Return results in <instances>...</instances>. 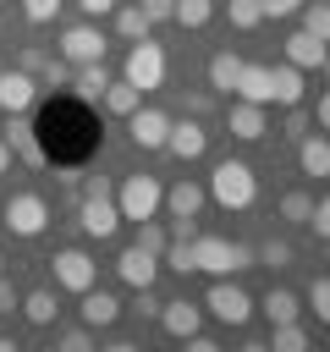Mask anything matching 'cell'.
<instances>
[{"instance_id": "7402d4cb", "label": "cell", "mask_w": 330, "mask_h": 352, "mask_svg": "<svg viewBox=\"0 0 330 352\" xmlns=\"http://www.w3.org/2000/svg\"><path fill=\"white\" fill-rule=\"evenodd\" d=\"M104 88H110L104 60H94V66H77V72H72V94H77L82 104H99V99H104Z\"/></svg>"}, {"instance_id": "ee69618b", "label": "cell", "mask_w": 330, "mask_h": 352, "mask_svg": "<svg viewBox=\"0 0 330 352\" xmlns=\"http://www.w3.org/2000/svg\"><path fill=\"white\" fill-rule=\"evenodd\" d=\"M198 236V220H170V242H192Z\"/></svg>"}, {"instance_id": "30bf717a", "label": "cell", "mask_w": 330, "mask_h": 352, "mask_svg": "<svg viewBox=\"0 0 330 352\" xmlns=\"http://www.w3.org/2000/svg\"><path fill=\"white\" fill-rule=\"evenodd\" d=\"M126 138H132L138 148H165V138H170V116L154 110V104H138V110L126 116Z\"/></svg>"}, {"instance_id": "f907efd6", "label": "cell", "mask_w": 330, "mask_h": 352, "mask_svg": "<svg viewBox=\"0 0 330 352\" xmlns=\"http://www.w3.org/2000/svg\"><path fill=\"white\" fill-rule=\"evenodd\" d=\"M0 352H16V336H0Z\"/></svg>"}, {"instance_id": "d4e9b609", "label": "cell", "mask_w": 330, "mask_h": 352, "mask_svg": "<svg viewBox=\"0 0 330 352\" xmlns=\"http://www.w3.org/2000/svg\"><path fill=\"white\" fill-rule=\"evenodd\" d=\"M236 99H253V104H270V66H242V77H236Z\"/></svg>"}, {"instance_id": "3957f363", "label": "cell", "mask_w": 330, "mask_h": 352, "mask_svg": "<svg viewBox=\"0 0 330 352\" xmlns=\"http://www.w3.org/2000/svg\"><path fill=\"white\" fill-rule=\"evenodd\" d=\"M165 204V187L148 176V170H132V176H121V187H116V209H121V220H154V209Z\"/></svg>"}, {"instance_id": "9c48e42d", "label": "cell", "mask_w": 330, "mask_h": 352, "mask_svg": "<svg viewBox=\"0 0 330 352\" xmlns=\"http://www.w3.org/2000/svg\"><path fill=\"white\" fill-rule=\"evenodd\" d=\"M60 60H66V66H94V60H104V33H99L94 22L66 28V33H60Z\"/></svg>"}, {"instance_id": "d590c367", "label": "cell", "mask_w": 330, "mask_h": 352, "mask_svg": "<svg viewBox=\"0 0 330 352\" xmlns=\"http://www.w3.org/2000/svg\"><path fill=\"white\" fill-rule=\"evenodd\" d=\"M308 308H314L319 324H330V275H314V286H308Z\"/></svg>"}, {"instance_id": "d6986e66", "label": "cell", "mask_w": 330, "mask_h": 352, "mask_svg": "<svg viewBox=\"0 0 330 352\" xmlns=\"http://www.w3.org/2000/svg\"><path fill=\"white\" fill-rule=\"evenodd\" d=\"M270 104H302V72L292 66V60H280V66H270Z\"/></svg>"}, {"instance_id": "5b68a950", "label": "cell", "mask_w": 330, "mask_h": 352, "mask_svg": "<svg viewBox=\"0 0 330 352\" xmlns=\"http://www.w3.org/2000/svg\"><path fill=\"white\" fill-rule=\"evenodd\" d=\"M50 275H55V292H88V286H99V264L82 253V248H55V258H50Z\"/></svg>"}, {"instance_id": "484cf974", "label": "cell", "mask_w": 330, "mask_h": 352, "mask_svg": "<svg viewBox=\"0 0 330 352\" xmlns=\"http://www.w3.org/2000/svg\"><path fill=\"white\" fill-rule=\"evenodd\" d=\"M99 104H104L110 116H121V121H126V116L143 104V88H132V82L121 77V82H110V88H104V99H99Z\"/></svg>"}, {"instance_id": "836d02e7", "label": "cell", "mask_w": 330, "mask_h": 352, "mask_svg": "<svg viewBox=\"0 0 330 352\" xmlns=\"http://www.w3.org/2000/svg\"><path fill=\"white\" fill-rule=\"evenodd\" d=\"M253 258H258V264H270V270H286V264H292V242H286V236H270V242H258V248H253Z\"/></svg>"}, {"instance_id": "9a60e30c", "label": "cell", "mask_w": 330, "mask_h": 352, "mask_svg": "<svg viewBox=\"0 0 330 352\" xmlns=\"http://www.w3.org/2000/svg\"><path fill=\"white\" fill-rule=\"evenodd\" d=\"M77 314H82V324H88V330H110V324L121 319V297H116V292H99V286H88Z\"/></svg>"}, {"instance_id": "60d3db41", "label": "cell", "mask_w": 330, "mask_h": 352, "mask_svg": "<svg viewBox=\"0 0 330 352\" xmlns=\"http://www.w3.org/2000/svg\"><path fill=\"white\" fill-rule=\"evenodd\" d=\"M138 6H143L148 22H170V11H176V0H138Z\"/></svg>"}, {"instance_id": "ab89813d", "label": "cell", "mask_w": 330, "mask_h": 352, "mask_svg": "<svg viewBox=\"0 0 330 352\" xmlns=\"http://www.w3.org/2000/svg\"><path fill=\"white\" fill-rule=\"evenodd\" d=\"M44 88H72V66L66 60H50L44 66Z\"/></svg>"}, {"instance_id": "c3c4849f", "label": "cell", "mask_w": 330, "mask_h": 352, "mask_svg": "<svg viewBox=\"0 0 330 352\" xmlns=\"http://www.w3.org/2000/svg\"><path fill=\"white\" fill-rule=\"evenodd\" d=\"M16 308V292H11V280H0V314H11Z\"/></svg>"}, {"instance_id": "b9f144b4", "label": "cell", "mask_w": 330, "mask_h": 352, "mask_svg": "<svg viewBox=\"0 0 330 352\" xmlns=\"http://www.w3.org/2000/svg\"><path fill=\"white\" fill-rule=\"evenodd\" d=\"M258 6H264V16H275V22H280V16H297V11H302V0H258Z\"/></svg>"}, {"instance_id": "44dd1931", "label": "cell", "mask_w": 330, "mask_h": 352, "mask_svg": "<svg viewBox=\"0 0 330 352\" xmlns=\"http://www.w3.org/2000/svg\"><path fill=\"white\" fill-rule=\"evenodd\" d=\"M242 55H231V50H214L209 55V88H220V94H236V77H242Z\"/></svg>"}, {"instance_id": "83f0119b", "label": "cell", "mask_w": 330, "mask_h": 352, "mask_svg": "<svg viewBox=\"0 0 330 352\" xmlns=\"http://www.w3.org/2000/svg\"><path fill=\"white\" fill-rule=\"evenodd\" d=\"M275 214H280L286 226H308V214H314V192H302V187H292V192H280V204H275Z\"/></svg>"}, {"instance_id": "8fae6325", "label": "cell", "mask_w": 330, "mask_h": 352, "mask_svg": "<svg viewBox=\"0 0 330 352\" xmlns=\"http://www.w3.org/2000/svg\"><path fill=\"white\" fill-rule=\"evenodd\" d=\"M116 275H121L132 292H148V286L160 280V253H148V248H138V242H132V248L116 258Z\"/></svg>"}, {"instance_id": "4fadbf2b", "label": "cell", "mask_w": 330, "mask_h": 352, "mask_svg": "<svg viewBox=\"0 0 330 352\" xmlns=\"http://www.w3.org/2000/svg\"><path fill=\"white\" fill-rule=\"evenodd\" d=\"M226 126H231V138L236 143H258L270 126H264V104H253V99H231L226 104Z\"/></svg>"}, {"instance_id": "7dc6e473", "label": "cell", "mask_w": 330, "mask_h": 352, "mask_svg": "<svg viewBox=\"0 0 330 352\" xmlns=\"http://www.w3.org/2000/svg\"><path fill=\"white\" fill-rule=\"evenodd\" d=\"M187 110H192V116H204V110H209V94H204V88H192V94H187Z\"/></svg>"}, {"instance_id": "8d00e7d4", "label": "cell", "mask_w": 330, "mask_h": 352, "mask_svg": "<svg viewBox=\"0 0 330 352\" xmlns=\"http://www.w3.org/2000/svg\"><path fill=\"white\" fill-rule=\"evenodd\" d=\"M55 346H60V352H88V346H94V330H88V324H82V330H60Z\"/></svg>"}, {"instance_id": "2e32d148", "label": "cell", "mask_w": 330, "mask_h": 352, "mask_svg": "<svg viewBox=\"0 0 330 352\" xmlns=\"http://www.w3.org/2000/svg\"><path fill=\"white\" fill-rule=\"evenodd\" d=\"M165 148L187 165V160H198L204 148H209V132H204V121H170V138H165Z\"/></svg>"}, {"instance_id": "f1b7e54d", "label": "cell", "mask_w": 330, "mask_h": 352, "mask_svg": "<svg viewBox=\"0 0 330 352\" xmlns=\"http://www.w3.org/2000/svg\"><path fill=\"white\" fill-rule=\"evenodd\" d=\"M302 346H308V324H302V319L270 324V352H302Z\"/></svg>"}, {"instance_id": "6da1fadb", "label": "cell", "mask_w": 330, "mask_h": 352, "mask_svg": "<svg viewBox=\"0 0 330 352\" xmlns=\"http://www.w3.org/2000/svg\"><path fill=\"white\" fill-rule=\"evenodd\" d=\"M209 198H214L220 209H253V198H258L253 165H248V160H220V165L209 170Z\"/></svg>"}, {"instance_id": "5bb4252c", "label": "cell", "mask_w": 330, "mask_h": 352, "mask_svg": "<svg viewBox=\"0 0 330 352\" xmlns=\"http://www.w3.org/2000/svg\"><path fill=\"white\" fill-rule=\"evenodd\" d=\"M38 99V82H33V72H0V116H22L28 104Z\"/></svg>"}, {"instance_id": "d6a6232c", "label": "cell", "mask_w": 330, "mask_h": 352, "mask_svg": "<svg viewBox=\"0 0 330 352\" xmlns=\"http://www.w3.org/2000/svg\"><path fill=\"white\" fill-rule=\"evenodd\" d=\"M226 16H231V28L253 33V28L264 22V6H258V0H226Z\"/></svg>"}, {"instance_id": "681fc988", "label": "cell", "mask_w": 330, "mask_h": 352, "mask_svg": "<svg viewBox=\"0 0 330 352\" xmlns=\"http://www.w3.org/2000/svg\"><path fill=\"white\" fill-rule=\"evenodd\" d=\"M6 170H11V143L0 138V176H6Z\"/></svg>"}, {"instance_id": "bcb514c9", "label": "cell", "mask_w": 330, "mask_h": 352, "mask_svg": "<svg viewBox=\"0 0 330 352\" xmlns=\"http://www.w3.org/2000/svg\"><path fill=\"white\" fill-rule=\"evenodd\" d=\"M314 116H319V132H324V138H330V88H324V94H319V110H314Z\"/></svg>"}, {"instance_id": "ac0fdd59", "label": "cell", "mask_w": 330, "mask_h": 352, "mask_svg": "<svg viewBox=\"0 0 330 352\" xmlns=\"http://www.w3.org/2000/svg\"><path fill=\"white\" fill-rule=\"evenodd\" d=\"M297 165H302V176H330V138L324 132H302L297 138Z\"/></svg>"}, {"instance_id": "f6af8a7d", "label": "cell", "mask_w": 330, "mask_h": 352, "mask_svg": "<svg viewBox=\"0 0 330 352\" xmlns=\"http://www.w3.org/2000/svg\"><path fill=\"white\" fill-rule=\"evenodd\" d=\"M77 6H82V11H88V16H110V11H116V6H121V0H77Z\"/></svg>"}, {"instance_id": "e0dca14e", "label": "cell", "mask_w": 330, "mask_h": 352, "mask_svg": "<svg viewBox=\"0 0 330 352\" xmlns=\"http://www.w3.org/2000/svg\"><path fill=\"white\" fill-rule=\"evenodd\" d=\"M204 198H209V192H204L192 176H182V182H170V187H165V209H170V220H198Z\"/></svg>"}, {"instance_id": "7bdbcfd3", "label": "cell", "mask_w": 330, "mask_h": 352, "mask_svg": "<svg viewBox=\"0 0 330 352\" xmlns=\"http://www.w3.org/2000/svg\"><path fill=\"white\" fill-rule=\"evenodd\" d=\"M308 132V116H302V104H292V116H286V138H302Z\"/></svg>"}, {"instance_id": "7c38bea8", "label": "cell", "mask_w": 330, "mask_h": 352, "mask_svg": "<svg viewBox=\"0 0 330 352\" xmlns=\"http://www.w3.org/2000/svg\"><path fill=\"white\" fill-rule=\"evenodd\" d=\"M160 330L170 336V341H187L198 324H204V302H187V297H176V302H160Z\"/></svg>"}, {"instance_id": "db71d44e", "label": "cell", "mask_w": 330, "mask_h": 352, "mask_svg": "<svg viewBox=\"0 0 330 352\" xmlns=\"http://www.w3.org/2000/svg\"><path fill=\"white\" fill-rule=\"evenodd\" d=\"M0 270H6V258H0Z\"/></svg>"}, {"instance_id": "1f68e13d", "label": "cell", "mask_w": 330, "mask_h": 352, "mask_svg": "<svg viewBox=\"0 0 330 352\" xmlns=\"http://www.w3.org/2000/svg\"><path fill=\"white\" fill-rule=\"evenodd\" d=\"M214 16V0H176V11H170V22H182V28H204Z\"/></svg>"}, {"instance_id": "52a82bcc", "label": "cell", "mask_w": 330, "mask_h": 352, "mask_svg": "<svg viewBox=\"0 0 330 352\" xmlns=\"http://www.w3.org/2000/svg\"><path fill=\"white\" fill-rule=\"evenodd\" d=\"M77 226H82L88 236L110 242V236L121 231V209H116V192H82V204H77Z\"/></svg>"}, {"instance_id": "603a6c76", "label": "cell", "mask_w": 330, "mask_h": 352, "mask_svg": "<svg viewBox=\"0 0 330 352\" xmlns=\"http://www.w3.org/2000/svg\"><path fill=\"white\" fill-rule=\"evenodd\" d=\"M264 319H270V324L302 319V297H297L292 286H270V292H264Z\"/></svg>"}, {"instance_id": "4dcf8cb0", "label": "cell", "mask_w": 330, "mask_h": 352, "mask_svg": "<svg viewBox=\"0 0 330 352\" xmlns=\"http://www.w3.org/2000/svg\"><path fill=\"white\" fill-rule=\"evenodd\" d=\"M302 33H314L319 44H330V0H302Z\"/></svg>"}, {"instance_id": "4316f807", "label": "cell", "mask_w": 330, "mask_h": 352, "mask_svg": "<svg viewBox=\"0 0 330 352\" xmlns=\"http://www.w3.org/2000/svg\"><path fill=\"white\" fill-rule=\"evenodd\" d=\"M110 16H116V33H121L126 44H138V38H148V28H154V22L143 16V6H116Z\"/></svg>"}, {"instance_id": "8992f818", "label": "cell", "mask_w": 330, "mask_h": 352, "mask_svg": "<svg viewBox=\"0 0 330 352\" xmlns=\"http://www.w3.org/2000/svg\"><path fill=\"white\" fill-rule=\"evenodd\" d=\"M126 82L143 88V94H154V88L165 82V50H160L154 38H138V44L126 50Z\"/></svg>"}, {"instance_id": "277c9868", "label": "cell", "mask_w": 330, "mask_h": 352, "mask_svg": "<svg viewBox=\"0 0 330 352\" xmlns=\"http://www.w3.org/2000/svg\"><path fill=\"white\" fill-rule=\"evenodd\" d=\"M204 314H214L226 330H242V324L253 319V297H248L231 275H214V286L204 292Z\"/></svg>"}, {"instance_id": "f546056e", "label": "cell", "mask_w": 330, "mask_h": 352, "mask_svg": "<svg viewBox=\"0 0 330 352\" xmlns=\"http://www.w3.org/2000/svg\"><path fill=\"white\" fill-rule=\"evenodd\" d=\"M22 319H28V324H55V292H50V286L28 292V297H22Z\"/></svg>"}, {"instance_id": "ffe728a7", "label": "cell", "mask_w": 330, "mask_h": 352, "mask_svg": "<svg viewBox=\"0 0 330 352\" xmlns=\"http://www.w3.org/2000/svg\"><path fill=\"white\" fill-rule=\"evenodd\" d=\"M324 55H330V50H324L314 33H292V38H286V60H292L297 72H319V66H324Z\"/></svg>"}, {"instance_id": "7a4b0ae2", "label": "cell", "mask_w": 330, "mask_h": 352, "mask_svg": "<svg viewBox=\"0 0 330 352\" xmlns=\"http://www.w3.org/2000/svg\"><path fill=\"white\" fill-rule=\"evenodd\" d=\"M253 264L248 242H226V236H192V270L198 275H236Z\"/></svg>"}, {"instance_id": "816d5d0a", "label": "cell", "mask_w": 330, "mask_h": 352, "mask_svg": "<svg viewBox=\"0 0 330 352\" xmlns=\"http://www.w3.org/2000/svg\"><path fill=\"white\" fill-rule=\"evenodd\" d=\"M324 264H330V236H324Z\"/></svg>"}, {"instance_id": "e575fe53", "label": "cell", "mask_w": 330, "mask_h": 352, "mask_svg": "<svg viewBox=\"0 0 330 352\" xmlns=\"http://www.w3.org/2000/svg\"><path fill=\"white\" fill-rule=\"evenodd\" d=\"M138 248H148V253H165L170 248V231L160 226V220H138V236H132Z\"/></svg>"}, {"instance_id": "f35d334b", "label": "cell", "mask_w": 330, "mask_h": 352, "mask_svg": "<svg viewBox=\"0 0 330 352\" xmlns=\"http://www.w3.org/2000/svg\"><path fill=\"white\" fill-rule=\"evenodd\" d=\"M22 11H28V22H55L60 0H22Z\"/></svg>"}, {"instance_id": "cb8c5ba5", "label": "cell", "mask_w": 330, "mask_h": 352, "mask_svg": "<svg viewBox=\"0 0 330 352\" xmlns=\"http://www.w3.org/2000/svg\"><path fill=\"white\" fill-rule=\"evenodd\" d=\"M6 143H11V154H16L22 165H44V143L33 138V126H28L22 116L11 121V138H6Z\"/></svg>"}, {"instance_id": "74e56055", "label": "cell", "mask_w": 330, "mask_h": 352, "mask_svg": "<svg viewBox=\"0 0 330 352\" xmlns=\"http://www.w3.org/2000/svg\"><path fill=\"white\" fill-rule=\"evenodd\" d=\"M308 231H314L319 242L330 236V192H324V198H314V214H308Z\"/></svg>"}, {"instance_id": "f5cc1de1", "label": "cell", "mask_w": 330, "mask_h": 352, "mask_svg": "<svg viewBox=\"0 0 330 352\" xmlns=\"http://www.w3.org/2000/svg\"><path fill=\"white\" fill-rule=\"evenodd\" d=\"M324 77H330V55H324Z\"/></svg>"}, {"instance_id": "ba28073f", "label": "cell", "mask_w": 330, "mask_h": 352, "mask_svg": "<svg viewBox=\"0 0 330 352\" xmlns=\"http://www.w3.org/2000/svg\"><path fill=\"white\" fill-rule=\"evenodd\" d=\"M50 226V204L38 192H11L6 198V231L11 236H38Z\"/></svg>"}]
</instances>
